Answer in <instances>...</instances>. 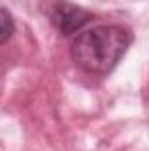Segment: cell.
Wrapping results in <instances>:
<instances>
[{
  "instance_id": "1",
  "label": "cell",
  "mask_w": 149,
  "mask_h": 151,
  "mask_svg": "<svg viewBox=\"0 0 149 151\" xmlns=\"http://www.w3.org/2000/svg\"><path fill=\"white\" fill-rule=\"evenodd\" d=\"M132 34L121 25H102L81 32L72 40L70 56L74 63L88 74H109L117 65L128 46Z\"/></svg>"
},
{
  "instance_id": "3",
  "label": "cell",
  "mask_w": 149,
  "mask_h": 151,
  "mask_svg": "<svg viewBox=\"0 0 149 151\" xmlns=\"http://www.w3.org/2000/svg\"><path fill=\"white\" fill-rule=\"evenodd\" d=\"M14 32V21L12 16L9 14V11H5L4 7H0V46L5 44Z\"/></svg>"
},
{
  "instance_id": "2",
  "label": "cell",
  "mask_w": 149,
  "mask_h": 151,
  "mask_svg": "<svg viewBox=\"0 0 149 151\" xmlns=\"http://www.w3.org/2000/svg\"><path fill=\"white\" fill-rule=\"evenodd\" d=\"M91 18L93 14L90 11L74 4H69V2H58L51 11V19L63 35L77 34L84 25L90 23Z\"/></svg>"
}]
</instances>
